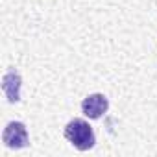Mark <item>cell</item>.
Masks as SVG:
<instances>
[{
  "instance_id": "cell-3",
  "label": "cell",
  "mask_w": 157,
  "mask_h": 157,
  "mask_svg": "<svg viewBox=\"0 0 157 157\" xmlns=\"http://www.w3.org/2000/svg\"><path fill=\"white\" fill-rule=\"evenodd\" d=\"M109 109V100L102 94V93H94V94H89L87 98H83L82 102V111L87 118L91 120H96L100 118L102 115H105Z\"/></svg>"
},
{
  "instance_id": "cell-4",
  "label": "cell",
  "mask_w": 157,
  "mask_h": 157,
  "mask_svg": "<svg viewBox=\"0 0 157 157\" xmlns=\"http://www.w3.org/2000/svg\"><path fill=\"white\" fill-rule=\"evenodd\" d=\"M21 87H22V78L11 67L2 78V91H4V94H6L10 104H17L21 100Z\"/></svg>"
},
{
  "instance_id": "cell-1",
  "label": "cell",
  "mask_w": 157,
  "mask_h": 157,
  "mask_svg": "<svg viewBox=\"0 0 157 157\" xmlns=\"http://www.w3.org/2000/svg\"><path fill=\"white\" fill-rule=\"evenodd\" d=\"M65 139L80 151H87L96 144V135L83 118H74L65 126Z\"/></svg>"
},
{
  "instance_id": "cell-2",
  "label": "cell",
  "mask_w": 157,
  "mask_h": 157,
  "mask_svg": "<svg viewBox=\"0 0 157 157\" xmlns=\"http://www.w3.org/2000/svg\"><path fill=\"white\" fill-rule=\"evenodd\" d=\"M2 142L11 148V150H21V148H26L30 144V137H28V129L22 122H10L6 128H4V133H2Z\"/></svg>"
}]
</instances>
